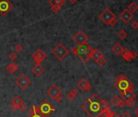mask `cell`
I'll return each mask as SVG.
<instances>
[{
	"instance_id": "16",
	"label": "cell",
	"mask_w": 138,
	"mask_h": 117,
	"mask_svg": "<svg viewBox=\"0 0 138 117\" xmlns=\"http://www.w3.org/2000/svg\"><path fill=\"white\" fill-rule=\"evenodd\" d=\"M11 104H14L16 105V107H18L19 110L21 109V107L24 104V100L19 97V96L16 95V96H14L11 100Z\"/></svg>"
},
{
	"instance_id": "37",
	"label": "cell",
	"mask_w": 138,
	"mask_h": 117,
	"mask_svg": "<svg viewBox=\"0 0 138 117\" xmlns=\"http://www.w3.org/2000/svg\"><path fill=\"white\" fill-rule=\"evenodd\" d=\"M11 109L12 110V111H14V112L17 111V110H19L18 107H16V106L14 105V104H11Z\"/></svg>"
},
{
	"instance_id": "3",
	"label": "cell",
	"mask_w": 138,
	"mask_h": 117,
	"mask_svg": "<svg viewBox=\"0 0 138 117\" xmlns=\"http://www.w3.org/2000/svg\"><path fill=\"white\" fill-rule=\"evenodd\" d=\"M51 53L54 54L58 60H63L69 54V51L65 47L62 43H58L53 50Z\"/></svg>"
},
{
	"instance_id": "19",
	"label": "cell",
	"mask_w": 138,
	"mask_h": 117,
	"mask_svg": "<svg viewBox=\"0 0 138 117\" xmlns=\"http://www.w3.org/2000/svg\"><path fill=\"white\" fill-rule=\"evenodd\" d=\"M77 94H78L77 89H75V88H73V89H71V90L68 93V94H67V99L69 100V101H73L76 98Z\"/></svg>"
},
{
	"instance_id": "42",
	"label": "cell",
	"mask_w": 138,
	"mask_h": 117,
	"mask_svg": "<svg viewBox=\"0 0 138 117\" xmlns=\"http://www.w3.org/2000/svg\"><path fill=\"white\" fill-rule=\"evenodd\" d=\"M135 113H136V115H138V107L135 109Z\"/></svg>"
},
{
	"instance_id": "33",
	"label": "cell",
	"mask_w": 138,
	"mask_h": 117,
	"mask_svg": "<svg viewBox=\"0 0 138 117\" xmlns=\"http://www.w3.org/2000/svg\"><path fill=\"white\" fill-rule=\"evenodd\" d=\"M77 51H78V47L77 46H74L71 49V52H72V54H76V56H77Z\"/></svg>"
},
{
	"instance_id": "30",
	"label": "cell",
	"mask_w": 138,
	"mask_h": 117,
	"mask_svg": "<svg viewBox=\"0 0 138 117\" xmlns=\"http://www.w3.org/2000/svg\"><path fill=\"white\" fill-rule=\"evenodd\" d=\"M15 51L16 52H22L24 51V47H23V45L22 44H17L15 46Z\"/></svg>"
},
{
	"instance_id": "26",
	"label": "cell",
	"mask_w": 138,
	"mask_h": 117,
	"mask_svg": "<svg viewBox=\"0 0 138 117\" xmlns=\"http://www.w3.org/2000/svg\"><path fill=\"white\" fill-rule=\"evenodd\" d=\"M118 37H119L120 39H124L128 37V33L124 29H121L120 31H119V33H118Z\"/></svg>"
},
{
	"instance_id": "29",
	"label": "cell",
	"mask_w": 138,
	"mask_h": 117,
	"mask_svg": "<svg viewBox=\"0 0 138 117\" xmlns=\"http://www.w3.org/2000/svg\"><path fill=\"white\" fill-rule=\"evenodd\" d=\"M93 51H94V49L89 46L87 49L84 51V54H86L87 56H89V58H91V56H92V53H93Z\"/></svg>"
},
{
	"instance_id": "4",
	"label": "cell",
	"mask_w": 138,
	"mask_h": 117,
	"mask_svg": "<svg viewBox=\"0 0 138 117\" xmlns=\"http://www.w3.org/2000/svg\"><path fill=\"white\" fill-rule=\"evenodd\" d=\"M47 94L50 96V97L56 101L57 102H62L63 101V97H62V90L58 88L55 84L51 85L49 89H47Z\"/></svg>"
},
{
	"instance_id": "27",
	"label": "cell",
	"mask_w": 138,
	"mask_h": 117,
	"mask_svg": "<svg viewBox=\"0 0 138 117\" xmlns=\"http://www.w3.org/2000/svg\"><path fill=\"white\" fill-rule=\"evenodd\" d=\"M124 102H125V105L128 106V107H133L136 104V100H135V98H132V99H128V100L124 101Z\"/></svg>"
},
{
	"instance_id": "17",
	"label": "cell",
	"mask_w": 138,
	"mask_h": 117,
	"mask_svg": "<svg viewBox=\"0 0 138 117\" xmlns=\"http://www.w3.org/2000/svg\"><path fill=\"white\" fill-rule=\"evenodd\" d=\"M19 69V66L16 63H11L10 64L8 65V67H6V71L8 72V73L10 74H13V73H15L17 70Z\"/></svg>"
},
{
	"instance_id": "25",
	"label": "cell",
	"mask_w": 138,
	"mask_h": 117,
	"mask_svg": "<svg viewBox=\"0 0 138 117\" xmlns=\"http://www.w3.org/2000/svg\"><path fill=\"white\" fill-rule=\"evenodd\" d=\"M128 10L130 11L132 13H133V12H135L136 11L138 10V5H137L136 3H134V2L131 3L129 4V6H128Z\"/></svg>"
},
{
	"instance_id": "20",
	"label": "cell",
	"mask_w": 138,
	"mask_h": 117,
	"mask_svg": "<svg viewBox=\"0 0 138 117\" xmlns=\"http://www.w3.org/2000/svg\"><path fill=\"white\" fill-rule=\"evenodd\" d=\"M77 56L80 58V59H81V61L83 62V63H84V64L88 63L89 60L90 59V58H89V56H87L86 54H84V52L80 51L79 49H78V51H77Z\"/></svg>"
},
{
	"instance_id": "22",
	"label": "cell",
	"mask_w": 138,
	"mask_h": 117,
	"mask_svg": "<svg viewBox=\"0 0 138 117\" xmlns=\"http://www.w3.org/2000/svg\"><path fill=\"white\" fill-rule=\"evenodd\" d=\"M123 50V47L120 43H118V42L115 43V44L113 46V47H112V51H113L115 54H117V56H119V54H121Z\"/></svg>"
},
{
	"instance_id": "43",
	"label": "cell",
	"mask_w": 138,
	"mask_h": 117,
	"mask_svg": "<svg viewBox=\"0 0 138 117\" xmlns=\"http://www.w3.org/2000/svg\"><path fill=\"white\" fill-rule=\"evenodd\" d=\"M136 117H138V115H136Z\"/></svg>"
},
{
	"instance_id": "11",
	"label": "cell",
	"mask_w": 138,
	"mask_h": 117,
	"mask_svg": "<svg viewBox=\"0 0 138 117\" xmlns=\"http://www.w3.org/2000/svg\"><path fill=\"white\" fill-rule=\"evenodd\" d=\"M119 17H120V19L122 20L123 23L128 24V23H130L131 21H132V20L133 19L134 16H133V14L130 11H128V9H125V10H123L120 13Z\"/></svg>"
},
{
	"instance_id": "2",
	"label": "cell",
	"mask_w": 138,
	"mask_h": 117,
	"mask_svg": "<svg viewBox=\"0 0 138 117\" xmlns=\"http://www.w3.org/2000/svg\"><path fill=\"white\" fill-rule=\"evenodd\" d=\"M115 86L119 89L121 92L130 89V90H133V85L124 75H120L118 76L116 78V81L114 84Z\"/></svg>"
},
{
	"instance_id": "24",
	"label": "cell",
	"mask_w": 138,
	"mask_h": 117,
	"mask_svg": "<svg viewBox=\"0 0 138 117\" xmlns=\"http://www.w3.org/2000/svg\"><path fill=\"white\" fill-rule=\"evenodd\" d=\"M65 3V0H49V3L51 6L57 5V6H60L62 7Z\"/></svg>"
},
{
	"instance_id": "15",
	"label": "cell",
	"mask_w": 138,
	"mask_h": 117,
	"mask_svg": "<svg viewBox=\"0 0 138 117\" xmlns=\"http://www.w3.org/2000/svg\"><path fill=\"white\" fill-rule=\"evenodd\" d=\"M45 72V68L41 64H36L32 67V72L34 73L36 77H40Z\"/></svg>"
},
{
	"instance_id": "31",
	"label": "cell",
	"mask_w": 138,
	"mask_h": 117,
	"mask_svg": "<svg viewBox=\"0 0 138 117\" xmlns=\"http://www.w3.org/2000/svg\"><path fill=\"white\" fill-rule=\"evenodd\" d=\"M8 58H9V59H10V60H11V61L14 62V61L17 59V54H16L15 52H11V53H10V54H9Z\"/></svg>"
},
{
	"instance_id": "14",
	"label": "cell",
	"mask_w": 138,
	"mask_h": 117,
	"mask_svg": "<svg viewBox=\"0 0 138 117\" xmlns=\"http://www.w3.org/2000/svg\"><path fill=\"white\" fill-rule=\"evenodd\" d=\"M27 117H47V116H45L43 114H42L40 112H39L37 107L34 105V106H32L31 109L29 110V114Z\"/></svg>"
},
{
	"instance_id": "12",
	"label": "cell",
	"mask_w": 138,
	"mask_h": 117,
	"mask_svg": "<svg viewBox=\"0 0 138 117\" xmlns=\"http://www.w3.org/2000/svg\"><path fill=\"white\" fill-rule=\"evenodd\" d=\"M77 87L81 89V91H90L92 89V85L89 82L85 79V78H81L79 82L77 83Z\"/></svg>"
},
{
	"instance_id": "40",
	"label": "cell",
	"mask_w": 138,
	"mask_h": 117,
	"mask_svg": "<svg viewBox=\"0 0 138 117\" xmlns=\"http://www.w3.org/2000/svg\"><path fill=\"white\" fill-rule=\"evenodd\" d=\"M26 108H27V107H26V105H25V104H24V105L21 107V109H19V110H21V112H24L25 110H26Z\"/></svg>"
},
{
	"instance_id": "23",
	"label": "cell",
	"mask_w": 138,
	"mask_h": 117,
	"mask_svg": "<svg viewBox=\"0 0 138 117\" xmlns=\"http://www.w3.org/2000/svg\"><path fill=\"white\" fill-rule=\"evenodd\" d=\"M122 101L123 100L117 95H115L114 97H112V98H111V99H110L111 104H112L113 106H115V107H119V106L120 105V103L122 102Z\"/></svg>"
},
{
	"instance_id": "18",
	"label": "cell",
	"mask_w": 138,
	"mask_h": 117,
	"mask_svg": "<svg viewBox=\"0 0 138 117\" xmlns=\"http://www.w3.org/2000/svg\"><path fill=\"white\" fill-rule=\"evenodd\" d=\"M103 54L98 50V49H94L93 53H92V56H91V58L93 59L95 62H97L99 59H101L102 57H103Z\"/></svg>"
},
{
	"instance_id": "13",
	"label": "cell",
	"mask_w": 138,
	"mask_h": 117,
	"mask_svg": "<svg viewBox=\"0 0 138 117\" xmlns=\"http://www.w3.org/2000/svg\"><path fill=\"white\" fill-rule=\"evenodd\" d=\"M121 99L123 101H126L128 99H132L136 98V94L133 90H130V89H127V90H124L121 92Z\"/></svg>"
},
{
	"instance_id": "8",
	"label": "cell",
	"mask_w": 138,
	"mask_h": 117,
	"mask_svg": "<svg viewBox=\"0 0 138 117\" xmlns=\"http://www.w3.org/2000/svg\"><path fill=\"white\" fill-rule=\"evenodd\" d=\"M72 39H73V41L78 46H81L82 44L87 43L88 40H89V38L82 30H79L73 36Z\"/></svg>"
},
{
	"instance_id": "36",
	"label": "cell",
	"mask_w": 138,
	"mask_h": 117,
	"mask_svg": "<svg viewBox=\"0 0 138 117\" xmlns=\"http://www.w3.org/2000/svg\"><path fill=\"white\" fill-rule=\"evenodd\" d=\"M131 57H132V59H134L137 57V53L136 51H131Z\"/></svg>"
},
{
	"instance_id": "5",
	"label": "cell",
	"mask_w": 138,
	"mask_h": 117,
	"mask_svg": "<svg viewBox=\"0 0 138 117\" xmlns=\"http://www.w3.org/2000/svg\"><path fill=\"white\" fill-rule=\"evenodd\" d=\"M37 109L39 110V112L45 116H48L49 115H50L52 112L55 111V107L48 100L42 101L37 107Z\"/></svg>"
},
{
	"instance_id": "1",
	"label": "cell",
	"mask_w": 138,
	"mask_h": 117,
	"mask_svg": "<svg viewBox=\"0 0 138 117\" xmlns=\"http://www.w3.org/2000/svg\"><path fill=\"white\" fill-rule=\"evenodd\" d=\"M81 108L89 117H100L102 111L110 109V105L102 99L97 94H93L81 105Z\"/></svg>"
},
{
	"instance_id": "9",
	"label": "cell",
	"mask_w": 138,
	"mask_h": 117,
	"mask_svg": "<svg viewBox=\"0 0 138 117\" xmlns=\"http://www.w3.org/2000/svg\"><path fill=\"white\" fill-rule=\"evenodd\" d=\"M12 3L9 0H0V15L5 16L12 8Z\"/></svg>"
},
{
	"instance_id": "21",
	"label": "cell",
	"mask_w": 138,
	"mask_h": 117,
	"mask_svg": "<svg viewBox=\"0 0 138 117\" xmlns=\"http://www.w3.org/2000/svg\"><path fill=\"white\" fill-rule=\"evenodd\" d=\"M121 56L126 61L133 60L132 57H131V51L129 50H128L127 48H123V51L121 53Z\"/></svg>"
},
{
	"instance_id": "32",
	"label": "cell",
	"mask_w": 138,
	"mask_h": 117,
	"mask_svg": "<svg viewBox=\"0 0 138 117\" xmlns=\"http://www.w3.org/2000/svg\"><path fill=\"white\" fill-rule=\"evenodd\" d=\"M60 9H61V7L60 6H57V5L51 6V10L53 11L55 13H58V11H60Z\"/></svg>"
},
{
	"instance_id": "7",
	"label": "cell",
	"mask_w": 138,
	"mask_h": 117,
	"mask_svg": "<svg viewBox=\"0 0 138 117\" xmlns=\"http://www.w3.org/2000/svg\"><path fill=\"white\" fill-rule=\"evenodd\" d=\"M16 85L21 89H26L29 88L31 85L30 79L26 76L25 74H21L16 80Z\"/></svg>"
},
{
	"instance_id": "35",
	"label": "cell",
	"mask_w": 138,
	"mask_h": 117,
	"mask_svg": "<svg viewBox=\"0 0 138 117\" xmlns=\"http://www.w3.org/2000/svg\"><path fill=\"white\" fill-rule=\"evenodd\" d=\"M117 19L115 18V19H114V20H111V21L110 22V24H109V25L110 26H115L116 24H117Z\"/></svg>"
},
{
	"instance_id": "39",
	"label": "cell",
	"mask_w": 138,
	"mask_h": 117,
	"mask_svg": "<svg viewBox=\"0 0 138 117\" xmlns=\"http://www.w3.org/2000/svg\"><path fill=\"white\" fill-rule=\"evenodd\" d=\"M110 117H120V115L118 114V113H115V112H113V113H112V115H111Z\"/></svg>"
},
{
	"instance_id": "34",
	"label": "cell",
	"mask_w": 138,
	"mask_h": 117,
	"mask_svg": "<svg viewBox=\"0 0 138 117\" xmlns=\"http://www.w3.org/2000/svg\"><path fill=\"white\" fill-rule=\"evenodd\" d=\"M132 27H133V29H138V21H136V20L133 21V24H132Z\"/></svg>"
},
{
	"instance_id": "41",
	"label": "cell",
	"mask_w": 138,
	"mask_h": 117,
	"mask_svg": "<svg viewBox=\"0 0 138 117\" xmlns=\"http://www.w3.org/2000/svg\"><path fill=\"white\" fill-rule=\"evenodd\" d=\"M77 1H78V0H68V2H69L70 3H71V4H74V3H76Z\"/></svg>"
},
{
	"instance_id": "38",
	"label": "cell",
	"mask_w": 138,
	"mask_h": 117,
	"mask_svg": "<svg viewBox=\"0 0 138 117\" xmlns=\"http://www.w3.org/2000/svg\"><path fill=\"white\" fill-rule=\"evenodd\" d=\"M120 117H132V115H131L129 113H128V112H124Z\"/></svg>"
},
{
	"instance_id": "10",
	"label": "cell",
	"mask_w": 138,
	"mask_h": 117,
	"mask_svg": "<svg viewBox=\"0 0 138 117\" xmlns=\"http://www.w3.org/2000/svg\"><path fill=\"white\" fill-rule=\"evenodd\" d=\"M36 64H41L42 62L47 59V56L42 49H37L32 56Z\"/></svg>"
},
{
	"instance_id": "28",
	"label": "cell",
	"mask_w": 138,
	"mask_h": 117,
	"mask_svg": "<svg viewBox=\"0 0 138 117\" xmlns=\"http://www.w3.org/2000/svg\"><path fill=\"white\" fill-rule=\"evenodd\" d=\"M107 59H106V58H105V57L103 56V57H102L101 59H98V60L96 62V63H97L98 65H99V66L102 67V66H104L105 64H107Z\"/></svg>"
},
{
	"instance_id": "6",
	"label": "cell",
	"mask_w": 138,
	"mask_h": 117,
	"mask_svg": "<svg viewBox=\"0 0 138 117\" xmlns=\"http://www.w3.org/2000/svg\"><path fill=\"white\" fill-rule=\"evenodd\" d=\"M115 18H116V16L115 15V13H113L107 8H105L99 14V19L104 24H106L107 25H109L111 20L115 19Z\"/></svg>"
}]
</instances>
